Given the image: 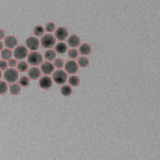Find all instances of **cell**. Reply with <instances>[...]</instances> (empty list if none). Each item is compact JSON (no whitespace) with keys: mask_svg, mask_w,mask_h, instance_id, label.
<instances>
[{"mask_svg":"<svg viewBox=\"0 0 160 160\" xmlns=\"http://www.w3.org/2000/svg\"><path fill=\"white\" fill-rule=\"evenodd\" d=\"M41 37V47L52 48L56 46V36L53 34H42Z\"/></svg>","mask_w":160,"mask_h":160,"instance_id":"cell-1","label":"cell"},{"mask_svg":"<svg viewBox=\"0 0 160 160\" xmlns=\"http://www.w3.org/2000/svg\"><path fill=\"white\" fill-rule=\"evenodd\" d=\"M43 61L42 53L41 52H32L29 53L28 56V65L38 66L42 64Z\"/></svg>","mask_w":160,"mask_h":160,"instance_id":"cell-2","label":"cell"},{"mask_svg":"<svg viewBox=\"0 0 160 160\" xmlns=\"http://www.w3.org/2000/svg\"><path fill=\"white\" fill-rule=\"evenodd\" d=\"M18 78V71L17 69H8L4 71V79L5 83H17Z\"/></svg>","mask_w":160,"mask_h":160,"instance_id":"cell-3","label":"cell"},{"mask_svg":"<svg viewBox=\"0 0 160 160\" xmlns=\"http://www.w3.org/2000/svg\"><path fill=\"white\" fill-rule=\"evenodd\" d=\"M52 78L59 87L64 85L68 80V75L62 69H59L56 71L52 76Z\"/></svg>","mask_w":160,"mask_h":160,"instance_id":"cell-4","label":"cell"},{"mask_svg":"<svg viewBox=\"0 0 160 160\" xmlns=\"http://www.w3.org/2000/svg\"><path fill=\"white\" fill-rule=\"evenodd\" d=\"M25 44L31 51L35 52L40 48L41 43L37 37L32 35L25 41Z\"/></svg>","mask_w":160,"mask_h":160,"instance_id":"cell-5","label":"cell"},{"mask_svg":"<svg viewBox=\"0 0 160 160\" xmlns=\"http://www.w3.org/2000/svg\"><path fill=\"white\" fill-rule=\"evenodd\" d=\"M28 51L26 47L21 44L14 50L12 55L18 60L21 62L26 58L28 55Z\"/></svg>","mask_w":160,"mask_h":160,"instance_id":"cell-6","label":"cell"},{"mask_svg":"<svg viewBox=\"0 0 160 160\" xmlns=\"http://www.w3.org/2000/svg\"><path fill=\"white\" fill-rule=\"evenodd\" d=\"M78 62L76 61H67L65 62V70L66 73H78Z\"/></svg>","mask_w":160,"mask_h":160,"instance_id":"cell-7","label":"cell"},{"mask_svg":"<svg viewBox=\"0 0 160 160\" xmlns=\"http://www.w3.org/2000/svg\"><path fill=\"white\" fill-rule=\"evenodd\" d=\"M40 78L41 79L38 87L48 90H50L53 84V79L49 77L44 75H42Z\"/></svg>","mask_w":160,"mask_h":160,"instance_id":"cell-8","label":"cell"},{"mask_svg":"<svg viewBox=\"0 0 160 160\" xmlns=\"http://www.w3.org/2000/svg\"><path fill=\"white\" fill-rule=\"evenodd\" d=\"M56 40L66 41L68 38V28H56Z\"/></svg>","mask_w":160,"mask_h":160,"instance_id":"cell-9","label":"cell"},{"mask_svg":"<svg viewBox=\"0 0 160 160\" xmlns=\"http://www.w3.org/2000/svg\"><path fill=\"white\" fill-rule=\"evenodd\" d=\"M5 48H15L18 47V37L17 36H7L5 37Z\"/></svg>","mask_w":160,"mask_h":160,"instance_id":"cell-10","label":"cell"},{"mask_svg":"<svg viewBox=\"0 0 160 160\" xmlns=\"http://www.w3.org/2000/svg\"><path fill=\"white\" fill-rule=\"evenodd\" d=\"M82 40L79 37L72 33L66 42V43L74 49L76 48L80 44Z\"/></svg>","mask_w":160,"mask_h":160,"instance_id":"cell-11","label":"cell"},{"mask_svg":"<svg viewBox=\"0 0 160 160\" xmlns=\"http://www.w3.org/2000/svg\"><path fill=\"white\" fill-rule=\"evenodd\" d=\"M54 64L52 62H43L42 66V73L43 75H51L54 73Z\"/></svg>","mask_w":160,"mask_h":160,"instance_id":"cell-12","label":"cell"},{"mask_svg":"<svg viewBox=\"0 0 160 160\" xmlns=\"http://www.w3.org/2000/svg\"><path fill=\"white\" fill-rule=\"evenodd\" d=\"M28 76L31 79H40L41 78V70L38 67H30L28 69Z\"/></svg>","mask_w":160,"mask_h":160,"instance_id":"cell-13","label":"cell"},{"mask_svg":"<svg viewBox=\"0 0 160 160\" xmlns=\"http://www.w3.org/2000/svg\"><path fill=\"white\" fill-rule=\"evenodd\" d=\"M79 45V54L80 55H91V45L90 43H81Z\"/></svg>","mask_w":160,"mask_h":160,"instance_id":"cell-14","label":"cell"},{"mask_svg":"<svg viewBox=\"0 0 160 160\" xmlns=\"http://www.w3.org/2000/svg\"><path fill=\"white\" fill-rule=\"evenodd\" d=\"M55 49L60 55L62 56L68 51L69 47L64 42H60L57 45L55 46Z\"/></svg>","mask_w":160,"mask_h":160,"instance_id":"cell-15","label":"cell"},{"mask_svg":"<svg viewBox=\"0 0 160 160\" xmlns=\"http://www.w3.org/2000/svg\"><path fill=\"white\" fill-rule=\"evenodd\" d=\"M21 93V87L18 84H12L10 85V94L11 95H20Z\"/></svg>","mask_w":160,"mask_h":160,"instance_id":"cell-16","label":"cell"},{"mask_svg":"<svg viewBox=\"0 0 160 160\" xmlns=\"http://www.w3.org/2000/svg\"><path fill=\"white\" fill-rule=\"evenodd\" d=\"M56 58V50H46L45 51V59L46 60L54 61Z\"/></svg>","mask_w":160,"mask_h":160,"instance_id":"cell-17","label":"cell"},{"mask_svg":"<svg viewBox=\"0 0 160 160\" xmlns=\"http://www.w3.org/2000/svg\"><path fill=\"white\" fill-rule=\"evenodd\" d=\"M60 91L63 96L67 98L72 94L73 92V90L71 87L68 86L67 84H65L61 88Z\"/></svg>","mask_w":160,"mask_h":160,"instance_id":"cell-18","label":"cell"},{"mask_svg":"<svg viewBox=\"0 0 160 160\" xmlns=\"http://www.w3.org/2000/svg\"><path fill=\"white\" fill-rule=\"evenodd\" d=\"M45 29L41 25L39 24L37 27H35L33 29L32 32L35 36H36L38 38H40L45 32Z\"/></svg>","mask_w":160,"mask_h":160,"instance_id":"cell-19","label":"cell"},{"mask_svg":"<svg viewBox=\"0 0 160 160\" xmlns=\"http://www.w3.org/2000/svg\"><path fill=\"white\" fill-rule=\"evenodd\" d=\"M12 51L11 49H3L2 52V59L3 60H8L12 59Z\"/></svg>","mask_w":160,"mask_h":160,"instance_id":"cell-20","label":"cell"},{"mask_svg":"<svg viewBox=\"0 0 160 160\" xmlns=\"http://www.w3.org/2000/svg\"><path fill=\"white\" fill-rule=\"evenodd\" d=\"M69 84L70 86L72 87H78L79 86V77L77 76H71L69 79Z\"/></svg>","mask_w":160,"mask_h":160,"instance_id":"cell-21","label":"cell"},{"mask_svg":"<svg viewBox=\"0 0 160 160\" xmlns=\"http://www.w3.org/2000/svg\"><path fill=\"white\" fill-rule=\"evenodd\" d=\"M78 65L80 67H88L89 65V58L88 57H80L78 59Z\"/></svg>","mask_w":160,"mask_h":160,"instance_id":"cell-22","label":"cell"},{"mask_svg":"<svg viewBox=\"0 0 160 160\" xmlns=\"http://www.w3.org/2000/svg\"><path fill=\"white\" fill-rule=\"evenodd\" d=\"M18 72H26L28 71V63L26 62H19L18 63Z\"/></svg>","mask_w":160,"mask_h":160,"instance_id":"cell-23","label":"cell"},{"mask_svg":"<svg viewBox=\"0 0 160 160\" xmlns=\"http://www.w3.org/2000/svg\"><path fill=\"white\" fill-rule=\"evenodd\" d=\"M8 87H9L8 84L0 80V94L5 95L8 90Z\"/></svg>","mask_w":160,"mask_h":160,"instance_id":"cell-24","label":"cell"},{"mask_svg":"<svg viewBox=\"0 0 160 160\" xmlns=\"http://www.w3.org/2000/svg\"><path fill=\"white\" fill-rule=\"evenodd\" d=\"M78 50L77 49H70L68 50V58L71 59L78 58Z\"/></svg>","mask_w":160,"mask_h":160,"instance_id":"cell-25","label":"cell"},{"mask_svg":"<svg viewBox=\"0 0 160 160\" xmlns=\"http://www.w3.org/2000/svg\"><path fill=\"white\" fill-rule=\"evenodd\" d=\"M29 82L30 80L28 78L25 76H22L20 78V81H19V84L23 87L28 88V87Z\"/></svg>","mask_w":160,"mask_h":160,"instance_id":"cell-26","label":"cell"},{"mask_svg":"<svg viewBox=\"0 0 160 160\" xmlns=\"http://www.w3.org/2000/svg\"><path fill=\"white\" fill-rule=\"evenodd\" d=\"M55 29V23H47L46 24V31L47 32H54Z\"/></svg>","mask_w":160,"mask_h":160,"instance_id":"cell-27","label":"cell"},{"mask_svg":"<svg viewBox=\"0 0 160 160\" xmlns=\"http://www.w3.org/2000/svg\"><path fill=\"white\" fill-rule=\"evenodd\" d=\"M55 67L56 68H62L63 67V60L62 59H57L55 60Z\"/></svg>","mask_w":160,"mask_h":160,"instance_id":"cell-28","label":"cell"},{"mask_svg":"<svg viewBox=\"0 0 160 160\" xmlns=\"http://www.w3.org/2000/svg\"><path fill=\"white\" fill-rule=\"evenodd\" d=\"M8 68V62L6 61H0V69L5 70Z\"/></svg>","mask_w":160,"mask_h":160,"instance_id":"cell-29","label":"cell"},{"mask_svg":"<svg viewBox=\"0 0 160 160\" xmlns=\"http://www.w3.org/2000/svg\"><path fill=\"white\" fill-rule=\"evenodd\" d=\"M17 65V62L16 59H10L9 61V67H16Z\"/></svg>","mask_w":160,"mask_h":160,"instance_id":"cell-30","label":"cell"},{"mask_svg":"<svg viewBox=\"0 0 160 160\" xmlns=\"http://www.w3.org/2000/svg\"><path fill=\"white\" fill-rule=\"evenodd\" d=\"M5 39V30H0V40Z\"/></svg>","mask_w":160,"mask_h":160,"instance_id":"cell-31","label":"cell"},{"mask_svg":"<svg viewBox=\"0 0 160 160\" xmlns=\"http://www.w3.org/2000/svg\"><path fill=\"white\" fill-rule=\"evenodd\" d=\"M3 49V43L2 42H0V51H1Z\"/></svg>","mask_w":160,"mask_h":160,"instance_id":"cell-32","label":"cell"},{"mask_svg":"<svg viewBox=\"0 0 160 160\" xmlns=\"http://www.w3.org/2000/svg\"><path fill=\"white\" fill-rule=\"evenodd\" d=\"M2 78V72L1 70H0V80H1Z\"/></svg>","mask_w":160,"mask_h":160,"instance_id":"cell-33","label":"cell"}]
</instances>
